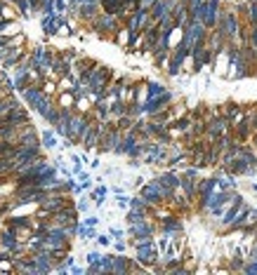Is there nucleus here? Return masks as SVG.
I'll use <instances>...</instances> for the list:
<instances>
[{
    "label": "nucleus",
    "mask_w": 257,
    "mask_h": 275,
    "mask_svg": "<svg viewBox=\"0 0 257 275\" xmlns=\"http://www.w3.org/2000/svg\"><path fill=\"white\" fill-rule=\"evenodd\" d=\"M0 125H3V118H0Z\"/></svg>",
    "instance_id": "nucleus-51"
},
{
    "label": "nucleus",
    "mask_w": 257,
    "mask_h": 275,
    "mask_svg": "<svg viewBox=\"0 0 257 275\" xmlns=\"http://www.w3.org/2000/svg\"><path fill=\"white\" fill-rule=\"evenodd\" d=\"M120 5H123V0H99L101 12H106V15H116Z\"/></svg>",
    "instance_id": "nucleus-24"
},
{
    "label": "nucleus",
    "mask_w": 257,
    "mask_h": 275,
    "mask_svg": "<svg viewBox=\"0 0 257 275\" xmlns=\"http://www.w3.org/2000/svg\"><path fill=\"white\" fill-rule=\"evenodd\" d=\"M90 115L87 113H71V118H69V132H66V139H69L73 146H78V141H80V137H83V132H85V127L90 125Z\"/></svg>",
    "instance_id": "nucleus-6"
},
{
    "label": "nucleus",
    "mask_w": 257,
    "mask_h": 275,
    "mask_svg": "<svg viewBox=\"0 0 257 275\" xmlns=\"http://www.w3.org/2000/svg\"><path fill=\"white\" fill-rule=\"evenodd\" d=\"M120 26H123V24H120V19H118L116 15L99 12V15L94 17V19L87 24V26H83V29H85L87 33L97 36L99 40H111V38H113V33H116Z\"/></svg>",
    "instance_id": "nucleus-1"
},
{
    "label": "nucleus",
    "mask_w": 257,
    "mask_h": 275,
    "mask_svg": "<svg viewBox=\"0 0 257 275\" xmlns=\"http://www.w3.org/2000/svg\"><path fill=\"white\" fill-rule=\"evenodd\" d=\"M8 80H10V73H8L5 69H0V85H3V83H8Z\"/></svg>",
    "instance_id": "nucleus-47"
},
{
    "label": "nucleus",
    "mask_w": 257,
    "mask_h": 275,
    "mask_svg": "<svg viewBox=\"0 0 257 275\" xmlns=\"http://www.w3.org/2000/svg\"><path fill=\"white\" fill-rule=\"evenodd\" d=\"M73 111H76V113H90V111H92V101L87 99V94H85V97H78V99H76V104H73Z\"/></svg>",
    "instance_id": "nucleus-26"
},
{
    "label": "nucleus",
    "mask_w": 257,
    "mask_h": 275,
    "mask_svg": "<svg viewBox=\"0 0 257 275\" xmlns=\"http://www.w3.org/2000/svg\"><path fill=\"white\" fill-rule=\"evenodd\" d=\"M156 0H140V8H144V10H149L151 5H154Z\"/></svg>",
    "instance_id": "nucleus-48"
},
{
    "label": "nucleus",
    "mask_w": 257,
    "mask_h": 275,
    "mask_svg": "<svg viewBox=\"0 0 257 275\" xmlns=\"http://www.w3.org/2000/svg\"><path fill=\"white\" fill-rule=\"evenodd\" d=\"M111 275H130V256H127V254H116L113 252Z\"/></svg>",
    "instance_id": "nucleus-13"
},
{
    "label": "nucleus",
    "mask_w": 257,
    "mask_h": 275,
    "mask_svg": "<svg viewBox=\"0 0 257 275\" xmlns=\"http://www.w3.org/2000/svg\"><path fill=\"white\" fill-rule=\"evenodd\" d=\"M222 3L224 0H205L201 8H198V12H196L194 22H201L208 31H212L217 26L219 15H222Z\"/></svg>",
    "instance_id": "nucleus-2"
},
{
    "label": "nucleus",
    "mask_w": 257,
    "mask_h": 275,
    "mask_svg": "<svg viewBox=\"0 0 257 275\" xmlns=\"http://www.w3.org/2000/svg\"><path fill=\"white\" fill-rule=\"evenodd\" d=\"M29 256H31L33 263L38 266V273H40V275L52 273V268H55V261H52L50 252H45V249H38V252H31Z\"/></svg>",
    "instance_id": "nucleus-11"
},
{
    "label": "nucleus",
    "mask_w": 257,
    "mask_h": 275,
    "mask_svg": "<svg viewBox=\"0 0 257 275\" xmlns=\"http://www.w3.org/2000/svg\"><path fill=\"white\" fill-rule=\"evenodd\" d=\"M94 235H97V228H94V226H85L83 221H78V240L90 242V240H94Z\"/></svg>",
    "instance_id": "nucleus-23"
},
{
    "label": "nucleus",
    "mask_w": 257,
    "mask_h": 275,
    "mask_svg": "<svg viewBox=\"0 0 257 275\" xmlns=\"http://www.w3.org/2000/svg\"><path fill=\"white\" fill-rule=\"evenodd\" d=\"M80 221L85 223V226H94V228H97V226L101 223V219L97 216V214H90V212H87V214H85V219H80Z\"/></svg>",
    "instance_id": "nucleus-37"
},
{
    "label": "nucleus",
    "mask_w": 257,
    "mask_h": 275,
    "mask_svg": "<svg viewBox=\"0 0 257 275\" xmlns=\"http://www.w3.org/2000/svg\"><path fill=\"white\" fill-rule=\"evenodd\" d=\"M38 134H40V146H43V151H45V153L57 151V146H59V137L55 134L52 127H45V130L38 132Z\"/></svg>",
    "instance_id": "nucleus-14"
},
{
    "label": "nucleus",
    "mask_w": 257,
    "mask_h": 275,
    "mask_svg": "<svg viewBox=\"0 0 257 275\" xmlns=\"http://www.w3.org/2000/svg\"><path fill=\"white\" fill-rule=\"evenodd\" d=\"M142 219H147V214L144 212H140V209H125V226H130V223H137V221H142Z\"/></svg>",
    "instance_id": "nucleus-25"
},
{
    "label": "nucleus",
    "mask_w": 257,
    "mask_h": 275,
    "mask_svg": "<svg viewBox=\"0 0 257 275\" xmlns=\"http://www.w3.org/2000/svg\"><path fill=\"white\" fill-rule=\"evenodd\" d=\"M111 43H113V45H118V47H120V50H125V47L130 45V31L125 29V26H120V29H118L116 33H113V38H111Z\"/></svg>",
    "instance_id": "nucleus-20"
},
{
    "label": "nucleus",
    "mask_w": 257,
    "mask_h": 275,
    "mask_svg": "<svg viewBox=\"0 0 257 275\" xmlns=\"http://www.w3.org/2000/svg\"><path fill=\"white\" fill-rule=\"evenodd\" d=\"M76 221H80V214H78V209H76V202H71V205L57 209L55 214H50V223H55V226H66V223H76Z\"/></svg>",
    "instance_id": "nucleus-7"
},
{
    "label": "nucleus",
    "mask_w": 257,
    "mask_h": 275,
    "mask_svg": "<svg viewBox=\"0 0 257 275\" xmlns=\"http://www.w3.org/2000/svg\"><path fill=\"white\" fill-rule=\"evenodd\" d=\"M43 97H45V92H43V87H40V85H29L26 90L19 92V99H22V104L29 108V111H33V108H36V104H38Z\"/></svg>",
    "instance_id": "nucleus-8"
},
{
    "label": "nucleus",
    "mask_w": 257,
    "mask_h": 275,
    "mask_svg": "<svg viewBox=\"0 0 257 275\" xmlns=\"http://www.w3.org/2000/svg\"><path fill=\"white\" fill-rule=\"evenodd\" d=\"M0 17H3L5 22H12V19H19V12H17L12 5H8V3H5V5L0 8Z\"/></svg>",
    "instance_id": "nucleus-30"
},
{
    "label": "nucleus",
    "mask_w": 257,
    "mask_h": 275,
    "mask_svg": "<svg viewBox=\"0 0 257 275\" xmlns=\"http://www.w3.org/2000/svg\"><path fill=\"white\" fill-rule=\"evenodd\" d=\"M111 261H113V252H109V254H101L99 256V268H101V275L106 273V275H111Z\"/></svg>",
    "instance_id": "nucleus-28"
},
{
    "label": "nucleus",
    "mask_w": 257,
    "mask_h": 275,
    "mask_svg": "<svg viewBox=\"0 0 257 275\" xmlns=\"http://www.w3.org/2000/svg\"><path fill=\"white\" fill-rule=\"evenodd\" d=\"M175 101H177V94H175V92L168 87L163 94H158V97H149V99L144 101V115H147V118H151V115L161 113L163 108H168L170 104H175Z\"/></svg>",
    "instance_id": "nucleus-4"
},
{
    "label": "nucleus",
    "mask_w": 257,
    "mask_h": 275,
    "mask_svg": "<svg viewBox=\"0 0 257 275\" xmlns=\"http://www.w3.org/2000/svg\"><path fill=\"white\" fill-rule=\"evenodd\" d=\"M156 226H158V233H163L168 237L177 235V233H187L184 219L177 212H170V214H165V216H161V219H156Z\"/></svg>",
    "instance_id": "nucleus-5"
},
{
    "label": "nucleus",
    "mask_w": 257,
    "mask_h": 275,
    "mask_svg": "<svg viewBox=\"0 0 257 275\" xmlns=\"http://www.w3.org/2000/svg\"><path fill=\"white\" fill-rule=\"evenodd\" d=\"M113 240H118V237H125V228H120V226H109V230H106Z\"/></svg>",
    "instance_id": "nucleus-38"
},
{
    "label": "nucleus",
    "mask_w": 257,
    "mask_h": 275,
    "mask_svg": "<svg viewBox=\"0 0 257 275\" xmlns=\"http://www.w3.org/2000/svg\"><path fill=\"white\" fill-rule=\"evenodd\" d=\"M17 151V146L12 141H0V158H5V155H12Z\"/></svg>",
    "instance_id": "nucleus-35"
},
{
    "label": "nucleus",
    "mask_w": 257,
    "mask_h": 275,
    "mask_svg": "<svg viewBox=\"0 0 257 275\" xmlns=\"http://www.w3.org/2000/svg\"><path fill=\"white\" fill-rule=\"evenodd\" d=\"M245 259H257V240H250L248 252H245Z\"/></svg>",
    "instance_id": "nucleus-40"
},
{
    "label": "nucleus",
    "mask_w": 257,
    "mask_h": 275,
    "mask_svg": "<svg viewBox=\"0 0 257 275\" xmlns=\"http://www.w3.org/2000/svg\"><path fill=\"white\" fill-rule=\"evenodd\" d=\"M55 104L59 108H73V104H76V97H73L69 90H66V92H57V94H55Z\"/></svg>",
    "instance_id": "nucleus-21"
},
{
    "label": "nucleus",
    "mask_w": 257,
    "mask_h": 275,
    "mask_svg": "<svg viewBox=\"0 0 257 275\" xmlns=\"http://www.w3.org/2000/svg\"><path fill=\"white\" fill-rule=\"evenodd\" d=\"M94 242H97V247H111L113 237H111L109 233H97V235H94Z\"/></svg>",
    "instance_id": "nucleus-33"
},
{
    "label": "nucleus",
    "mask_w": 257,
    "mask_h": 275,
    "mask_svg": "<svg viewBox=\"0 0 257 275\" xmlns=\"http://www.w3.org/2000/svg\"><path fill=\"white\" fill-rule=\"evenodd\" d=\"M113 198H116V207L118 209H127V207H130V195H125V193H120V195H113Z\"/></svg>",
    "instance_id": "nucleus-36"
},
{
    "label": "nucleus",
    "mask_w": 257,
    "mask_h": 275,
    "mask_svg": "<svg viewBox=\"0 0 257 275\" xmlns=\"http://www.w3.org/2000/svg\"><path fill=\"white\" fill-rule=\"evenodd\" d=\"M248 191L252 193V195H257V181H250L248 183Z\"/></svg>",
    "instance_id": "nucleus-49"
},
{
    "label": "nucleus",
    "mask_w": 257,
    "mask_h": 275,
    "mask_svg": "<svg viewBox=\"0 0 257 275\" xmlns=\"http://www.w3.org/2000/svg\"><path fill=\"white\" fill-rule=\"evenodd\" d=\"M111 247H113V252H116V254H125L127 249H130L125 237H118V240H113V242H111Z\"/></svg>",
    "instance_id": "nucleus-34"
},
{
    "label": "nucleus",
    "mask_w": 257,
    "mask_h": 275,
    "mask_svg": "<svg viewBox=\"0 0 257 275\" xmlns=\"http://www.w3.org/2000/svg\"><path fill=\"white\" fill-rule=\"evenodd\" d=\"M231 134H234L236 141H241V144H248L250 137H252V132H250V127H248V120H245V118H241V120H238L234 127H231Z\"/></svg>",
    "instance_id": "nucleus-16"
},
{
    "label": "nucleus",
    "mask_w": 257,
    "mask_h": 275,
    "mask_svg": "<svg viewBox=\"0 0 257 275\" xmlns=\"http://www.w3.org/2000/svg\"><path fill=\"white\" fill-rule=\"evenodd\" d=\"M101 12V8H99V3H80L78 5V10H76V19H78V24L80 26H87V24L92 22L94 17Z\"/></svg>",
    "instance_id": "nucleus-9"
},
{
    "label": "nucleus",
    "mask_w": 257,
    "mask_h": 275,
    "mask_svg": "<svg viewBox=\"0 0 257 275\" xmlns=\"http://www.w3.org/2000/svg\"><path fill=\"white\" fill-rule=\"evenodd\" d=\"M62 57H64L66 61H69V64H73V61H76V59L80 57V52L76 50V47H64V50H62Z\"/></svg>",
    "instance_id": "nucleus-32"
},
{
    "label": "nucleus",
    "mask_w": 257,
    "mask_h": 275,
    "mask_svg": "<svg viewBox=\"0 0 257 275\" xmlns=\"http://www.w3.org/2000/svg\"><path fill=\"white\" fill-rule=\"evenodd\" d=\"M29 45V38H26V33H17L12 38H8V47H26Z\"/></svg>",
    "instance_id": "nucleus-29"
},
{
    "label": "nucleus",
    "mask_w": 257,
    "mask_h": 275,
    "mask_svg": "<svg viewBox=\"0 0 257 275\" xmlns=\"http://www.w3.org/2000/svg\"><path fill=\"white\" fill-rule=\"evenodd\" d=\"M245 24L257 26V0H245Z\"/></svg>",
    "instance_id": "nucleus-22"
},
{
    "label": "nucleus",
    "mask_w": 257,
    "mask_h": 275,
    "mask_svg": "<svg viewBox=\"0 0 257 275\" xmlns=\"http://www.w3.org/2000/svg\"><path fill=\"white\" fill-rule=\"evenodd\" d=\"M76 209H78V214H87L90 209H92V200L85 198L83 193L78 195V200H76Z\"/></svg>",
    "instance_id": "nucleus-27"
},
{
    "label": "nucleus",
    "mask_w": 257,
    "mask_h": 275,
    "mask_svg": "<svg viewBox=\"0 0 257 275\" xmlns=\"http://www.w3.org/2000/svg\"><path fill=\"white\" fill-rule=\"evenodd\" d=\"M85 275H101L99 263H87V266H85Z\"/></svg>",
    "instance_id": "nucleus-41"
},
{
    "label": "nucleus",
    "mask_w": 257,
    "mask_h": 275,
    "mask_svg": "<svg viewBox=\"0 0 257 275\" xmlns=\"http://www.w3.org/2000/svg\"><path fill=\"white\" fill-rule=\"evenodd\" d=\"M19 242H22V240L17 237L15 230L5 228V226L0 228V247H5V249H10V252H12V249H17V244H19Z\"/></svg>",
    "instance_id": "nucleus-17"
},
{
    "label": "nucleus",
    "mask_w": 257,
    "mask_h": 275,
    "mask_svg": "<svg viewBox=\"0 0 257 275\" xmlns=\"http://www.w3.org/2000/svg\"><path fill=\"white\" fill-rule=\"evenodd\" d=\"M144 181H147V179H144V176H142V174H137V176H135V179H133V183H130V186H133L135 191H137V188H140V186H142V183H144Z\"/></svg>",
    "instance_id": "nucleus-43"
},
{
    "label": "nucleus",
    "mask_w": 257,
    "mask_h": 275,
    "mask_svg": "<svg viewBox=\"0 0 257 275\" xmlns=\"http://www.w3.org/2000/svg\"><path fill=\"white\" fill-rule=\"evenodd\" d=\"M158 233V226H156V219H142L137 223H130L125 226V240H142V237H156Z\"/></svg>",
    "instance_id": "nucleus-3"
},
{
    "label": "nucleus",
    "mask_w": 257,
    "mask_h": 275,
    "mask_svg": "<svg viewBox=\"0 0 257 275\" xmlns=\"http://www.w3.org/2000/svg\"><path fill=\"white\" fill-rule=\"evenodd\" d=\"M99 256H101L99 249H90V252L85 254V263H97V261H99Z\"/></svg>",
    "instance_id": "nucleus-39"
},
{
    "label": "nucleus",
    "mask_w": 257,
    "mask_h": 275,
    "mask_svg": "<svg viewBox=\"0 0 257 275\" xmlns=\"http://www.w3.org/2000/svg\"><path fill=\"white\" fill-rule=\"evenodd\" d=\"M40 87H43V92H45L47 97H55V94H57V80H55V78H45Z\"/></svg>",
    "instance_id": "nucleus-31"
},
{
    "label": "nucleus",
    "mask_w": 257,
    "mask_h": 275,
    "mask_svg": "<svg viewBox=\"0 0 257 275\" xmlns=\"http://www.w3.org/2000/svg\"><path fill=\"white\" fill-rule=\"evenodd\" d=\"M3 120L8 122V125H15V127H24V125L31 122V111L26 106H19V108H15V111H10Z\"/></svg>",
    "instance_id": "nucleus-12"
},
{
    "label": "nucleus",
    "mask_w": 257,
    "mask_h": 275,
    "mask_svg": "<svg viewBox=\"0 0 257 275\" xmlns=\"http://www.w3.org/2000/svg\"><path fill=\"white\" fill-rule=\"evenodd\" d=\"M109 193H113V195H120V193H125V186H111Z\"/></svg>",
    "instance_id": "nucleus-46"
},
{
    "label": "nucleus",
    "mask_w": 257,
    "mask_h": 275,
    "mask_svg": "<svg viewBox=\"0 0 257 275\" xmlns=\"http://www.w3.org/2000/svg\"><path fill=\"white\" fill-rule=\"evenodd\" d=\"M69 273H73V275H83V273H85V268L78 266V263H73V266L69 268Z\"/></svg>",
    "instance_id": "nucleus-44"
},
{
    "label": "nucleus",
    "mask_w": 257,
    "mask_h": 275,
    "mask_svg": "<svg viewBox=\"0 0 257 275\" xmlns=\"http://www.w3.org/2000/svg\"><path fill=\"white\" fill-rule=\"evenodd\" d=\"M87 162H90V167H92V169H99V167H101V160H99V155H94L92 160H87Z\"/></svg>",
    "instance_id": "nucleus-45"
},
{
    "label": "nucleus",
    "mask_w": 257,
    "mask_h": 275,
    "mask_svg": "<svg viewBox=\"0 0 257 275\" xmlns=\"http://www.w3.org/2000/svg\"><path fill=\"white\" fill-rule=\"evenodd\" d=\"M127 167H130V169H140V167H144V165H142L140 158H127Z\"/></svg>",
    "instance_id": "nucleus-42"
},
{
    "label": "nucleus",
    "mask_w": 257,
    "mask_h": 275,
    "mask_svg": "<svg viewBox=\"0 0 257 275\" xmlns=\"http://www.w3.org/2000/svg\"><path fill=\"white\" fill-rule=\"evenodd\" d=\"M40 19V31H43V36H45L47 40L50 38H57V15H43L38 17Z\"/></svg>",
    "instance_id": "nucleus-15"
},
{
    "label": "nucleus",
    "mask_w": 257,
    "mask_h": 275,
    "mask_svg": "<svg viewBox=\"0 0 257 275\" xmlns=\"http://www.w3.org/2000/svg\"><path fill=\"white\" fill-rule=\"evenodd\" d=\"M144 87H147V99L149 97H158L168 90V85L161 83V80H144Z\"/></svg>",
    "instance_id": "nucleus-19"
},
{
    "label": "nucleus",
    "mask_w": 257,
    "mask_h": 275,
    "mask_svg": "<svg viewBox=\"0 0 257 275\" xmlns=\"http://www.w3.org/2000/svg\"><path fill=\"white\" fill-rule=\"evenodd\" d=\"M22 19H12V22H0V36L3 38H12L17 33H22Z\"/></svg>",
    "instance_id": "nucleus-18"
},
{
    "label": "nucleus",
    "mask_w": 257,
    "mask_h": 275,
    "mask_svg": "<svg viewBox=\"0 0 257 275\" xmlns=\"http://www.w3.org/2000/svg\"><path fill=\"white\" fill-rule=\"evenodd\" d=\"M250 221L257 223V207H252V209H250Z\"/></svg>",
    "instance_id": "nucleus-50"
},
{
    "label": "nucleus",
    "mask_w": 257,
    "mask_h": 275,
    "mask_svg": "<svg viewBox=\"0 0 257 275\" xmlns=\"http://www.w3.org/2000/svg\"><path fill=\"white\" fill-rule=\"evenodd\" d=\"M26 52H29V45L26 47H8V50H5V57H3V61H0V69H5L10 73V71L22 61V57Z\"/></svg>",
    "instance_id": "nucleus-10"
}]
</instances>
